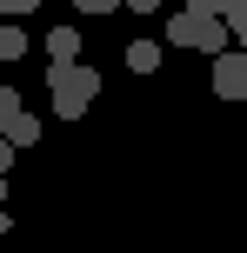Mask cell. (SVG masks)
I'll return each mask as SVG.
<instances>
[{
    "instance_id": "cell-1",
    "label": "cell",
    "mask_w": 247,
    "mask_h": 253,
    "mask_svg": "<svg viewBox=\"0 0 247 253\" xmlns=\"http://www.w3.org/2000/svg\"><path fill=\"white\" fill-rule=\"evenodd\" d=\"M47 93H53V114L60 120H80L87 114L94 100H100V74H94V67H47Z\"/></svg>"
},
{
    "instance_id": "cell-2",
    "label": "cell",
    "mask_w": 247,
    "mask_h": 253,
    "mask_svg": "<svg viewBox=\"0 0 247 253\" xmlns=\"http://www.w3.org/2000/svg\"><path fill=\"white\" fill-rule=\"evenodd\" d=\"M167 47H194V53H214L221 60L227 53V20H207V13H174L167 20Z\"/></svg>"
},
{
    "instance_id": "cell-3",
    "label": "cell",
    "mask_w": 247,
    "mask_h": 253,
    "mask_svg": "<svg viewBox=\"0 0 247 253\" xmlns=\"http://www.w3.org/2000/svg\"><path fill=\"white\" fill-rule=\"evenodd\" d=\"M214 100H247V53H221L214 60Z\"/></svg>"
},
{
    "instance_id": "cell-4",
    "label": "cell",
    "mask_w": 247,
    "mask_h": 253,
    "mask_svg": "<svg viewBox=\"0 0 247 253\" xmlns=\"http://www.w3.org/2000/svg\"><path fill=\"white\" fill-rule=\"evenodd\" d=\"M47 60L53 67H74L80 60V27H53V34H47Z\"/></svg>"
},
{
    "instance_id": "cell-5",
    "label": "cell",
    "mask_w": 247,
    "mask_h": 253,
    "mask_svg": "<svg viewBox=\"0 0 247 253\" xmlns=\"http://www.w3.org/2000/svg\"><path fill=\"white\" fill-rule=\"evenodd\" d=\"M127 67H134V74H154V67H160V40H134V47H127Z\"/></svg>"
},
{
    "instance_id": "cell-6",
    "label": "cell",
    "mask_w": 247,
    "mask_h": 253,
    "mask_svg": "<svg viewBox=\"0 0 247 253\" xmlns=\"http://www.w3.org/2000/svg\"><path fill=\"white\" fill-rule=\"evenodd\" d=\"M0 140H7L13 153H20V147H34V140H40V120H34V114H20V120H13L7 133H0Z\"/></svg>"
},
{
    "instance_id": "cell-7",
    "label": "cell",
    "mask_w": 247,
    "mask_h": 253,
    "mask_svg": "<svg viewBox=\"0 0 247 253\" xmlns=\"http://www.w3.org/2000/svg\"><path fill=\"white\" fill-rule=\"evenodd\" d=\"M20 53H27V27L7 20V27H0V60H20Z\"/></svg>"
},
{
    "instance_id": "cell-8",
    "label": "cell",
    "mask_w": 247,
    "mask_h": 253,
    "mask_svg": "<svg viewBox=\"0 0 247 253\" xmlns=\"http://www.w3.org/2000/svg\"><path fill=\"white\" fill-rule=\"evenodd\" d=\"M20 114H27V107H20V93H13V87H0V133H7Z\"/></svg>"
},
{
    "instance_id": "cell-9",
    "label": "cell",
    "mask_w": 247,
    "mask_h": 253,
    "mask_svg": "<svg viewBox=\"0 0 247 253\" xmlns=\"http://www.w3.org/2000/svg\"><path fill=\"white\" fill-rule=\"evenodd\" d=\"M74 13H120V0H67Z\"/></svg>"
},
{
    "instance_id": "cell-10",
    "label": "cell",
    "mask_w": 247,
    "mask_h": 253,
    "mask_svg": "<svg viewBox=\"0 0 247 253\" xmlns=\"http://www.w3.org/2000/svg\"><path fill=\"white\" fill-rule=\"evenodd\" d=\"M187 13H207V20H227V13H221V0H187Z\"/></svg>"
},
{
    "instance_id": "cell-11",
    "label": "cell",
    "mask_w": 247,
    "mask_h": 253,
    "mask_svg": "<svg viewBox=\"0 0 247 253\" xmlns=\"http://www.w3.org/2000/svg\"><path fill=\"white\" fill-rule=\"evenodd\" d=\"M40 7V0H0V13H7V20H13V13H34Z\"/></svg>"
},
{
    "instance_id": "cell-12",
    "label": "cell",
    "mask_w": 247,
    "mask_h": 253,
    "mask_svg": "<svg viewBox=\"0 0 247 253\" xmlns=\"http://www.w3.org/2000/svg\"><path fill=\"white\" fill-rule=\"evenodd\" d=\"M227 34H234V40H241V53H247V13H241V20H227Z\"/></svg>"
},
{
    "instance_id": "cell-13",
    "label": "cell",
    "mask_w": 247,
    "mask_h": 253,
    "mask_svg": "<svg viewBox=\"0 0 247 253\" xmlns=\"http://www.w3.org/2000/svg\"><path fill=\"white\" fill-rule=\"evenodd\" d=\"M120 7H134V13H160V0H120Z\"/></svg>"
},
{
    "instance_id": "cell-14",
    "label": "cell",
    "mask_w": 247,
    "mask_h": 253,
    "mask_svg": "<svg viewBox=\"0 0 247 253\" xmlns=\"http://www.w3.org/2000/svg\"><path fill=\"white\" fill-rule=\"evenodd\" d=\"M221 13H227V20H241V13H247V0H221Z\"/></svg>"
},
{
    "instance_id": "cell-15",
    "label": "cell",
    "mask_w": 247,
    "mask_h": 253,
    "mask_svg": "<svg viewBox=\"0 0 247 253\" xmlns=\"http://www.w3.org/2000/svg\"><path fill=\"white\" fill-rule=\"evenodd\" d=\"M7 167H13V147H7V140H0V180H7Z\"/></svg>"
},
{
    "instance_id": "cell-16",
    "label": "cell",
    "mask_w": 247,
    "mask_h": 253,
    "mask_svg": "<svg viewBox=\"0 0 247 253\" xmlns=\"http://www.w3.org/2000/svg\"><path fill=\"white\" fill-rule=\"evenodd\" d=\"M0 207H7V180H0Z\"/></svg>"
}]
</instances>
